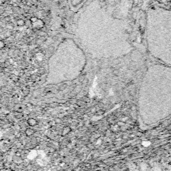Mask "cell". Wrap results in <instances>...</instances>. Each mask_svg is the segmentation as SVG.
Here are the masks:
<instances>
[{
    "label": "cell",
    "instance_id": "6da1fadb",
    "mask_svg": "<svg viewBox=\"0 0 171 171\" xmlns=\"http://www.w3.org/2000/svg\"><path fill=\"white\" fill-rule=\"evenodd\" d=\"M144 122L156 125L171 116V66L155 62L146 69L140 90Z\"/></svg>",
    "mask_w": 171,
    "mask_h": 171
},
{
    "label": "cell",
    "instance_id": "7a4b0ae2",
    "mask_svg": "<svg viewBox=\"0 0 171 171\" xmlns=\"http://www.w3.org/2000/svg\"><path fill=\"white\" fill-rule=\"evenodd\" d=\"M148 51L156 62L171 66V3L155 4L146 17Z\"/></svg>",
    "mask_w": 171,
    "mask_h": 171
},
{
    "label": "cell",
    "instance_id": "3957f363",
    "mask_svg": "<svg viewBox=\"0 0 171 171\" xmlns=\"http://www.w3.org/2000/svg\"><path fill=\"white\" fill-rule=\"evenodd\" d=\"M25 133L27 137H30V136H32L34 133V130L32 128H27L25 130Z\"/></svg>",
    "mask_w": 171,
    "mask_h": 171
},
{
    "label": "cell",
    "instance_id": "277c9868",
    "mask_svg": "<svg viewBox=\"0 0 171 171\" xmlns=\"http://www.w3.org/2000/svg\"><path fill=\"white\" fill-rule=\"evenodd\" d=\"M27 123L30 126H34L37 124V121L35 119H30L27 121Z\"/></svg>",
    "mask_w": 171,
    "mask_h": 171
}]
</instances>
